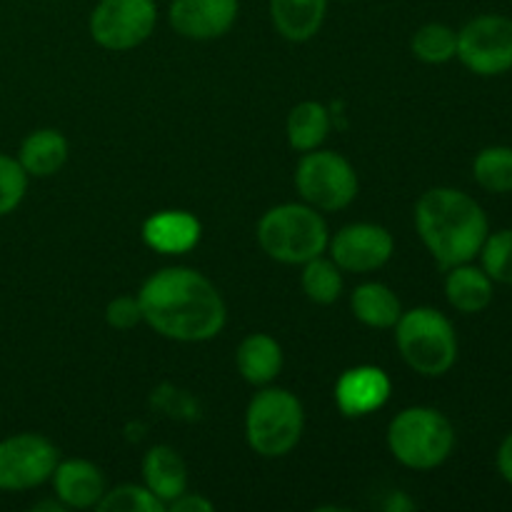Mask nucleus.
Instances as JSON below:
<instances>
[{"label":"nucleus","mask_w":512,"mask_h":512,"mask_svg":"<svg viewBox=\"0 0 512 512\" xmlns=\"http://www.w3.org/2000/svg\"><path fill=\"white\" fill-rule=\"evenodd\" d=\"M105 320L110 328L115 330H130L143 320V310H140V300L123 295V298L110 300L105 308Z\"/></svg>","instance_id":"29"},{"label":"nucleus","mask_w":512,"mask_h":512,"mask_svg":"<svg viewBox=\"0 0 512 512\" xmlns=\"http://www.w3.org/2000/svg\"><path fill=\"white\" fill-rule=\"evenodd\" d=\"M458 58L470 73L493 78L512 68V20L480 15L458 33Z\"/></svg>","instance_id":"8"},{"label":"nucleus","mask_w":512,"mask_h":512,"mask_svg":"<svg viewBox=\"0 0 512 512\" xmlns=\"http://www.w3.org/2000/svg\"><path fill=\"white\" fill-rule=\"evenodd\" d=\"M288 143L290 148L308 153L315 150L330 133V115L325 105L315 103V100H305V103L295 105L288 115Z\"/></svg>","instance_id":"22"},{"label":"nucleus","mask_w":512,"mask_h":512,"mask_svg":"<svg viewBox=\"0 0 512 512\" xmlns=\"http://www.w3.org/2000/svg\"><path fill=\"white\" fill-rule=\"evenodd\" d=\"M168 505L173 512H210L213 510V503H210V500L200 498V495H190V493L178 495V498Z\"/></svg>","instance_id":"30"},{"label":"nucleus","mask_w":512,"mask_h":512,"mask_svg":"<svg viewBox=\"0 0 512 512\" xmlns=\"http://www.w3.org/2000/svg\"><path fill=\"white\" fill-rule=\"evenodd\" d=\"M350 303H353L355 318L370 328H395L403 315L398 295L383 283H365L355 288Z\"/></svg>","instance_id":"21"},{"label":"nucleus","mask_w":512,"mask_h":512,"mask_svg":"<svg viewBox=\"0 0 512 512\" xmlns=\"http://www.w3.org/2000/svg\"><path fill=\"white\" fill-rule=\"evenodd\" d=\"M333 263L348 273H370L383 268L393 255V235L383 225L355 223L345 225L333 240H328Z\"/></svg>","instance_id":"11"},{"label":"nucleus","mask_w":512,"mask_h":512,"mask_svg":"<svg viewBox=\"0 0 512 512\" xmlns=\"http://www.w3.org/2000/svg\"><path fill=\"white\" fill-rule=\"evenodd\" d=\"M413 53L423 63L440 65L458 55V33L450 25L428 23L413 35Z\"/></svg>","instance_id":"24"},{"label":"nucleus","mask_w":512,"mask_h":512,"mask_svg":"<svg viewBox=\"0 0 512 512\" xmlns=\"http://www.w3.org/2000/svg\"><path fill=\"white\" fill-rule=\"evenodd\" d=\"M155 23V0H100L90 15V35L108 50H130L150 38Z\"/></svg>","instance_id":"9"},{"label":"nucleus","mask_w":512,"mask_h":512,"mask_svg":"<svg viewBox=\"0 0 512 512\" xmlns=\"http://www.w3.org/2000/svg\"><path fill=\"white\" fill-rule=\"evenodd\" d=\"M68 160V140L58 130H35L20 145L18 163L35 178H50L58 173Z\"/></svg>","instance_id":"20"},{"label":"nucleus","mask_w":512,"mask_h":512,"mask_svg":"<svg viewBox=\"0 0 512 512\" xmlns=\"http://www.w3.org/2000/svg\"><path fill=\"white\" fill-rule=\"evenodd\" d=\"M143 240L153 250L165 255L188 253L200 240V223L183 210H163L145 220Z\"/></svg>","instance_id":"15"},{"label":"nucleus","mask_w":512,"mask_h":512,"mask_svg":"<svg viewBox=\"0 0 512 512\" xmlns=\"http://www.w3.org/2000/svg\"><path fill=\"white\" fill-rule=\"evenodd\" d=\"M143 478L145 488L163 505L173 503L188 488V468L183 458L168 445H155L148 450L143 460Z\"/></svg>","instance_id":"16"},{"label":"nucleus","mask_w":512,"mask_h":512,"mask_svg":"<svg viewBox=\"0 0 512 512\" xmlns=\"http://www.w3.org/2000/svg\"><path fill=\"white\" fill-rule=\"evenodd\" d=\"M303 290L313 303L330 305L343 293V275L333 260L318 258L308 260L303 268Z\"/></svg>","instance_id":"25"},{"label":"nucleus","mask_w":512,"mask_h":512,"mask_svg":"<svg viewBox=\"0 0 512 512\" xmlns=\"http://www.w3.org/2000/svg\"><path fill=\"white\" fill-rule=\"evenodd\" d=\"M58 450L35 433H20L0 443V490L20 493L53 478Z\"/></svg>","instance_id":"10"},{"label":"nucleus","mask_w":512,"mask_h":512,"mask_svg":"<svg viewBox=\"0 0 512 512\" xmlns=\"http://www.w3.org/2000/svg\"><path fill=\"white\" fill-rule=\"evenodd\" d=\"M235 365L250 385H268L280 375L283 350L270 335L253 333L240 343L238 353H235Z\"/></svg>","instance_id":"19"},{"label":"nucleus","mask_w":512,"mask_h":512,"mask_svg":"<svg viewBox=\"0 0 512 512\" xmlns=\"http://www.w3.org/2000/svg\"><path fill=\"white\" fill-rule=\"evenodd\" d=\"M53 488L65 508H93L105 495V478L88 460H65L53 470Z\"/></svg>","instance_id":"14"},{"label":"nucleus","mask_w":512,"mask_h":512,"mask_svg":"<svg viewBox=\"0 0 512 512\" xmlns=\"http://www.w3.org/2000/svg\"><path fill=\"white\" fill-rule=\"evenodd\" d=\"M420 240L443 270L470 263L488 238V215L478 200L455 188H433L415 205Z\"/></svg>","instance_id":"2"},{"label":"nucleus","mask_w":512,"mask_h":512,"mask_svg":"<svg viewBox=\"0 0 512 512\" xmlns=\"http://www.w3.org/2000/svg\"><path fill=\"white\" fill-rule=\"evenodd\" d=\"M390 398V378L373 365H358L340 375L335 385V400L340 413L348 418H363L383 408Z\"/></svg>","instance_id":"13"},{"label":"nucleus","mask_w":512,"mask_h":512,"mask_svg":"<svg viewBox=\"0 0 512 512\" xmlns=\"http://www.w3.org/2000/svg\"><path fill=\"white\" fill-rule=\"evenodd\" d=\"M238 8V0H173L168 18L183 38L213 40L233 28Z\"/></svg>","instance_id":"12"},{"label":"nucleus","mask_w":512,"mask_h":512,"mask_svg":"<svg viewBox=\"0 0 512 512\" xmlns=\"http://www.w3.org/2000/svg\"><path fill=\"white\" fill-rule=\"evenodd\" d=\"M388 445L405 468L433 470L453 453L455 430L438 410L408 408L390 423Z\"/></svg>","instance_id":"5"},{"label":"nucleus","mask_w":512,"mask_h":512,"mask_svg":"<svg viewBox=\"0 0 512 512\" xmlns=\"http://www.w3.org/2000/svg\"><path fill=\"white\" fill-rule=\"evenodd\" d=\"M95 508L103 512H163L165 505L143 485H120L105 493Z\"/></svg>","instance_id":"27"},{"label":"nucleus","mask_w":512,"mask_h":512,"mask_svg":"<svg viewBox=\"0 0 512 512\" xmlns=\"http://www.w3.org/2000/svg\"><path fill=\"white\" fill-rule=\"evenodd\" d=\"M303 425V405L293 393L265 388L250 400L245 415V438L263 458H283L298 445Z\"/></svg>","instance_id":"6"},{"label":"nucleus","mask_w":512,"mask_h":512,"mask_svg":"<svg viewBox=\"0 0 512 512\" xmlns=\"http://www.w3.org/2000/svg\"><path fill=\"white\" fill-rule=\"evenodd\" d=\"M395 340L405 363L425 378H440L458 360L453 323L435 308H415L400 315Z\"/></svg>","instance_id":"4"},{"label":"nucleus","mask_w":512,"mask_h":512,"mask_svg":"<svg viewBox=\"0 0 512 512\" xmlns=\"http://www.w3.org/2000/svg\"><path fill=\"white\" fill-rule=\"evenodd\" d=\"M498 470L505 480L512 485V433L503 440L498 450Z\"/></svg>","instance_id":"31"},{"label":"nucleus","mask_w":512,"mask_h":512,"mask_svg":"<svg viewBox=\"0 0 512 512\" xmlns=\"http://www.w3.org/2000/svg\"><path fill=\"white\" fill-rule=\"evenodd\" d=\"M143 320L163 338L203 343L223 330L228 310L205 275L190 268H165L138 295Z\"/></svg>","instance_id":"1"},{"label":"nucleus","mask_w":512,"mask_h":512,"mask_svg":"<svg viewBox=\"0 0 512 512\" xmlns=\"http://www.w3.org/2000/svg\"><path fill=\"white\" fill-rule=\"evenodd\" d=\"M445 295H448V303L460 313H483L493 300V280L483 268H475L470 263L455 265L445 278Z\"/></svg>","instance_id":"18"},{"label":"nucleus","mask_w":512,"mask_h":512,"mask_svg":"<svg viewBox=\"0 0 512 512\" xmlns=\"http://www.w3.org/2000/svg\"><path fill=\"white\" fill-rule=\"evenodd\" d=\"M25 190H28V173L23 165L0 153V215L13 213L25 198Z\"/></svg>","instance_id":"28"},{"label":"nucleus","mask_w":512,"mask_h":512,"mask_svg":"<svg viewBox=\"0 0 512 512\" xmlns=\"http://www.w3.org/2000/svg\"><path fill=\"white\" fill-rule=\"evenodd\" d=\"M478 255L490 280L512 285V230H498L493 235L488 233Z\"/></svg>","instance_id":"26"},{"label":"nucleus","mask_w":512,"mask_h":512,"mask_svg":"<svg viewBox=\"0 0 512 512\" xmlns=\"http://www.w3.org/2000/svg\"><path fill=\"white\" fill-rule=\"evenodd\" d=\"M258 243L278 263L305 265L328 248V225L313 205L285 203L260 218Z\"/></svg>","instance_id":"3"},{"label":"nucleus","mask_w":512,"mask_h":512,"mask_svg":"<svg viewBox=\"0 0 512 512\" xmlns=\"http://www.w3.org/2000/svg\"><path fill=\"white\" fill-rule=\"evenodd\" d=\"M328 13V0H270V20L290 43H305L318 35Z\"/></svg>","instance_id":"17"},{"label":"nucleus","mask_w":512,"mask_h":512,"mask_svg":"<svg viewBox=\"0 0 512 512\" xmlns=\"http://www.w3.org/2000/svg\"><path fill=\"white\" fill-rule=\"evenodd\" d=\"M298 193L315 210H343L358 195V175L343 155L333 150H308L295 170Z\"/></svg>","instance_id":"7"},{"label":"nucleus","mask_w":512,"mask_h":512,"mask_svg":"<svg viewBox=\"0 0 512 512\" xmlns=\"http://www.w3.org/2000/svg\"><path fill=\"white\" fill-rule=\"evenodd\" d=\"M473 175L488 193H512V148L493 145L480 150L473 163Z\"/></svg>","instance_id":"23"}]
</instances>
